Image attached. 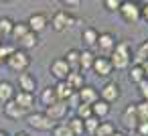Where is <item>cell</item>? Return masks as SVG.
<instances>
[{
	"mask_svg": "<svg viewBox=\"0 0 148 136\" xmlns=\"http://www.w3.org/2000/svg\"><path fill=\"white\" fill-rule=\"evenodd\" d=\"M110 63L118 71L130 69V63H132V45L128 41H118L114 53L110 55Z\"/></svg>",
	"mask_w": 148,
	"mask_h": 136,
	"instance_id": "cell-1",
	"label": "cell"
},
{
	"mask_svg": "<svg viewBox=\"0 0 148 136\" xmlns=\"http://www.w3.org/2000/svg\"><path fill=\"white\" fill-rule=\"evenodd\" d=\"M10 71H14L16 75H21V73H25V71H29V67H31V55L27 53V51H21V49H16L8 59H6V63H4Z\"/></svg>",
	"mask_w": 148,
	"mask_h": 136,
	"instance_id": "cell-2",
	"label": "cell"
},
{
	"mask_svg": "<svg viewBox=\"0 0 148 136\" xmlns=\"http://www.w3.org/2000/svg\"><path fill=\"white\" fill-rule=\"evenodd\" d=\"M27 124L35 128L37 132H51L55 128V122L45 116V112H31L27 114Z\"/></svg>",
	"mask_w": 148,
	"mask_h": 136,
	"instance_id": "cell-3",
	"label": "cell"
},
{
	"mask_svg": "<svg viewBox=\"0 0 148 136\" xmlns=\"http://www.w3.org/2000/svg\"><path fill=\"white\" fill-rule=\"evenodd\" d=\"M73 23H75V16L69 14L67 10H57V12L51 16V29H53L55 33H63V31H67Z\"/></svg>",
	"mask_w": 148,
	"mask_h": 136,
	"instance_id": "cell-4",
	"label": "cell"
},
{
	"mask_svg": "<svg viewBox=\"0 0 148 136\" xmlns=\"http://www.w3.org/2000/svg\"><path fill=\"white\" fill-rule=\"evenodd\" d=\"M120 16L128 23V25H136L140 21V4L138 2H132V0H126V2H122L120 6Z\"/></svg>",
	"mask_w": 148,
	"mask_h": 136,
	"instance_id": "cell-5",
	"label": "cell"
},
{
	"mask_svg": "<svg viewBox=\"0 0 148 136\" xmlns=\"http://www.w3.org/2000/svg\"><path fill=\"white\" fill-rule=\"evenodd\" d=\"M116 37L112 33H99L97 37V43H95V49L99 51V57H110L116 49Z\"/></svg>",
	"mask_w": 148,
	"mask_h": 136,
	"instance_id": "cell-6",
	"label": "cell"
},
{
	"mask_svg": "<svg viewBox=\"0 0 148 136\" xmlns=\"http://www.w3.org/2000/svg\"><path fill=\"white\" fill-rule=\"evenodd\" d=\"M49 71H51V75H53L57 81H65V79H67V75L71 73V67L67 65V61H65L63 57H57L55 61H51Z\"/></svg>",
	"mask_w": 148,
	"mask_h": 136,
	"instance_id": "cell-7",
	"label": "cell"
},
{
	"mask_svg": "<svg viewBox=\"0 0 148 136\" xmlns=\"http://www.w3.org/2000/svg\"><path fill=\"white\" fill-rule=\"evenodd\" d=\"M99 91V100L101 102H106V104H114V102H118L120 100V85L116 83V81H108L103 87H99L97 89Z\"/></svg>",
	"mask_w": 148,
	"mask_h": 136,
	"instance_id": "cell-8",
	"label": "cell"
},
{
	"mask_svg": "<svg viewBox=\"0 0 148 136\" xmlns=\"http://www.w3.org/2000/svg\"><path fill=\"white\" fill-rule=\"evenodd\" d=\"M27 25H29V31H31V33L39 35V33H43V31L49 27V16H47L45 12H33V14L29 16Z\"/></svg>",
	"mask_w": 148,
	"mask_h": 136,
	"instance_id": "cell-9",
	"label": "cell"
},
{
	"mask_svg": "<svg viewBox=\"0 0 148 136\" xmlns=\"http://www.w3.org/2000/svg\"><path fill=\"white\" fill-rule=\"evenodd\" d=\"M120 120H122V124H124V128H126V130H130V132H136V128H138L136 106H134V104H128V106L124 108V112H122Z\"/></svg>",
	"mask_w": 148,
	"mask_h": 136,
	"instance_id": "cell-10",
	"label": "cell"
},
{
	"mask_svg": "<svg viewBox=\"0 0 148 136\" xmlns=\"http://www.w3.org/2000/svg\"><path fill=\"white\" fill-rule=\"evenodd\" d=\"M91 71H93L95 75H99V77H108V75H112L114 67H112V63H110V57H99V55H95V61H93Z\"/></svg>",
	"mask_w": 148,
	"mask_h": 136,
	"instance_id": "cell-11",
	"label": "cell"
},
{
	"mask_svg": "<svg viewBox=\"0 0 148 136\" xmlns=\"http://www.w3.org/2000/svg\"><path fill=\"white\" fill-rule=\"evenodd\" d=\"M16 85H18V91H27V93H35L37 89V77L29 71L21 73L18 79H16Z\"/></svg>",
	"mask_w": 148,
	"mask_h": 136,
	"instance_id": "cell-12",
	"label": "cell"
},
{
	"mask_svg": "<svg viewBox=\"0 0 148 136\" xmlns=\"http://www.w3.org/2000/svg\"><path fill=\"white\" fill-rule=\"evenodd\" d=\"M21 110H25L27 114H31V110L35 108V93H27V91H16L14 100H12Z\"/></svg>",
	"mask_w": 148,
	"mask_h": 136,
	"instance_id": "cell-13",
	"label": "cell"
},
{
	"mask_svg": "<svg viewBox=\"0 0 148 136\" xmlns=\"http://www.w3.org/2000/svg\"><path fill=\"white\" fill-rule=\"evenodd\" d=\"M67 112H69V108H67V104H63V102H57V104L45 108V116L51 118L55 124H57L59 120H63V118L67 116Z\"/></svg>",
	"mask_w": 148,
	"mask_h": 136,
	"instance_id": "cell-14",
	"label": "cell"
},
{
	"mask_svg": "<svg viewBox=\"0 0 148 136\" xmlns=\"http://www.w3.org/2000/svg\"><path fill=\"white\" fill-rule=\"evenodd\" d=\"M77 93H79L81 104H85V106H93V104L99 100V91H97V87H93V85H83Z\"/></svg>",
	"mask_w": 148,
	"mask_h": 136,
	"instance_id": "cell-15",
	"label": "cell"
},
{
	"mask_svg": "<svg viewBox=\"0 0 148 136\" xmlns=\"http://www.w3.org/2000/svg\"><path fill=\"white\" fill-rule=\"evenodd\" d=\"M97 37H99V33H97L95 27H87V29H83V33H81V41H83L85 49L93 51V49H95V43H97Z\"/></svg>",
	"mask_w": 148,
	"mask_h": 136,
	"instance_id": "cell-16",
	"label": "cell"
},
{
	"mask_svg": "<svg viewBox=\"0 0 148 136\" xmlns=\"http://www.w3.org/2000/svg\"><path fill=\"white\" fill-rule=\"evenodd\" d=\"M14 93H16V89H14V85L10 83V81H0V104H8V102H12L14 100Z\"/></svg>",
	"mask_w": 148,
	"mask_h": 136,
	"instance_id": "cell-17",
	"label": "cell"
},
{
	"mask_svg": "<svg viewBox=\"0 0 148 136\" xmlns=\"http://www.w3.org/2000/svg\"><path fill=\"white\" fill-rule=\"evenodd\" d=\"M128 79H130V83H140V81H144L146 79V71H144V65L142 63H134V65H130V69H128Z\"/></svg>",
	"mask_w": 148,
	"mask_h": 136,
	"instance_id": "cell-18",
	"label": "cell"
},
{
	"mask_svg": "<svg viewBox=\"0 0 148 136\" xmlns=\"http://www.w3.org/2000/svg\"><path fill=\"white\" fill-rule=\"evenodd\" d=\"M93 61H95V53L89 51V49H83V51H81V59H79V71H81L83 75H85V71H91Z\"/></svg>",
	"mask_w": 148,
	"mask_h": 136,
	"instance_id": "cell-19",
	"label": "cell"
},
{
	"mask_svg": "<svg viewBox=\"0 0 148 136\" xmlns=\"http://www.w3.org/2000/svg\"><path fill=\"white\" fill-rule=\"evenodd\" d=\"M65 83H67V85H69L73 91H79V89L85 85V75H83L81 71H71V73L67 75Z\"/></svg>",
	"mask_w": 148,
	"mask_h": 136,
	"instance_id": "cell-20",
	"label": "cell"
},
{
	"mask_svg": "<svg viewBox=\"0 0 148 136\" xmlns=\"http://www.w3.org/2000/svg\"><path fill=\"white\" fill-rule=\"evenodd\" d=\"M2 112H4V116H6V118H10V120H21V118H27V112H25V110H21L14 102L4 104V106H2Z\"/></svg>",
	"mask_w": 148,
	"mask_h": 136,
	"instance_id": "cell-21",
	"label": "cell"
},
{
	"mask_svg": "<svg viewBox=\"0 0 148 136\" xmlns=\"http://www.w3.org/2000/svg\"><path fill=\"white\" fill-rule=\"evenodd\" d=\"M37 45H39V35L29 33V35H25V37L16 43V49H21V51H27V53H29V49H35Z\"/></svg>",
	"mask_w": 148,
	"mask_h": 136,
	"instance_id": "cell-22",
	"label": "cell"
},
{
	"mask_svg": "<svg viewBox=\"0 0 148 136\" xmlns=\"http://www.w3.org/2000/svg\"><path fill=\"white\" fill-rule=\"evenodd\" d=\"M53 89H55L57 100H59V102H63V104H65V102L71 98V93H75V91H73V89H71V87H69L65 81H57V83L53 85Z\"/></svg>",
	"mask_w": 148,
	"mask_h": 136,
	"instance_id": "cell-23",
	"label": "cell"
},
{
	"mask_svg": "<svg viewBox=\"0 0 148 136\" xmlns=\"http://www.w3.org/2000/svg\"><path fill=\"white\" fill-rule=\"evenodd\" d=\"M67 61V65L71 67V71H79V59H81V49H69L63 57Z\"/></svg>",
	"mask_w": 148,
	"mask_h": 136,
	"instance_id": "cell-24",
	"label": "cell"
},
{
	"mask_svg": "<svg viewBox=\"0 0 148 136\" xmlns=\"http://www.w3.org/2000/svg\"><path fill=\"white\" fill-rule=\"evenodd\" d=\"M39 100H41V104H43L45 108H49V106H53V104H57V102H59V100H57V95H55V89H53V85H47V87L41 91Z\"/></svg>",
	"mask_w": 148,
	"mask_h": 136,
	"instance_id": "cell-25",
	"label": "cell"
},
{
	"mask_svg": "<svg viewBox=\"0 0 148 136\" xmlns=\"http://www.w3.org/2000/svg\"><path fill=\"white\" fill-rule=\"evenodd\" d=\"M110 104H106V102H101V100H97L93 106H91V114H93V118H97V120H103V118H108V114H110Z\"/></svg>",
	"mask_w": 148,
	"mask_h": 136,
	"instance_id": "cell-26",
	"label": "cell"
},
{
	"mask_svg": "<svg viewBox=\"0 0 148 136\" xmlns=\"http://www.w3.org/2000/svg\"><path fill=\"white\" fill-rule=\"evenodd\" d=\"M29 33H31V31H29V25H27V21H25V23H21V21H18V23H14V27H12L10 39L18 43V41H21L25 35H29ZM16 43H14V45H16Z\"/></svg>",
	"mask_w": 148,
	"mask_h": 136,
	"instance_id": "cell-27",
	"label": "cell"
},
{
	"mask_svg": "<svg viewBox=\"0 0 148 136\" xmlns=\"http://www.w3.org/2000/svg\"><path fill=\"white\" fill-rule=\"evenodd\" d=\"M114 132H116V126H114V122L99 120V126H97V130H95V134H93V136H112Z\"/></svg>",
	"mask_w": 148,
	"mask_h": 136,
	"instance_id": "cell-28",
	"label": "cell"
},
{
	"mask_svg": "<svg viewBox=\"0 0 148 136\" xmlns=\"http://www.w3.org/2000/svg\"><path fill=\"white\" fill-rule=\"evenodd\" d=\"M67 126H69V130L73 132V136H83V120H79V118H75V116H71L67 122H65Z\"/></svg>",
	"mask_w": 148,
	"mask_h": 136,
	"instance_id": "cell-29",
	"label": "cell"
},
{
	"mask_svg": "<svg viewBox=\"0 0 148 136\" xmlns=\"http://www.w3.org/2000/svg\"><path fill=\"white\" fill-rule=\"evenodd\" d=\"M14 23H16V21H12L10 16H0V35H2V39H4V37H10Z\"/></svg>",
	"mask_w": 148,
	"mask_h": 136,
	"instance_id": "cell-30",
	"label": "cell"
},
{
	"mask_svg": "<svg viewBox=\"0 0 148 136\" xmlns=\"http://www.w3.org/2000/svg\"><path fill=\"white\" fill-rule=\"evenodd\" d=\"M14 51H16V45H14V43H8V41H2V43H0V59H2L4 63H6V59H8Z\"/></svg>",
	"mask_w": 148,
	"mask_h": 136,
	"instance_id": "cell-31",
	"label": "cell"
},
{
	"mask_svg": "<svg viewBox=\"0 0 148 136\" xmlns=\"http://www.w3.org/2000/svg\"><path fill=\"white\" fill-rule=\"evenodd\" d=\"M136 106V116H138V124L140 122H148V102H138L134 104Z\"/></svg>",
	"mask_w": 148,
	"mask_h": 136,
	"instance_id": "cell-32",
	"label": "cell"
},
{
	"mask_svg": "<svg viewBox=\"0 0 148 136\" xmlns=\"http://www.w3.org/2000/svg\"><path fill=\"white\" fill-rule=\"evenodd\" d=\"M93 114H91V106H85V104H81L79 108H75V118H79V120H89Z\"/></svg>",
	"mask_w": 148,
	"mask_h": 136,
	"instance_id": "cell-33",
	"label": "cell"
},
{
	"mask_svg": "<svg viewBox=\"0 0 148 136\" xmlns=\"http://www.w3.org/2000/svg\"><path fill=\"white\" fill-rule=\"evenodd\" d=\"M51 134H53V136H73V132L69 130V126H67L65 122L55 124V128L51 130Z\"/></svg>",
	"mask_w": 148,
	"mask_h": 136,
	"instance_id": "cell-34",
	"label": "cell"
},
{
	"mask_svg": "<svg viewBox=\"0 0 148 136\" xmlns=\"http://www.w3.org/2000/svg\"><path fill=\"white\" fill-rule=\"evenodd\" d=\"M97 126H99V120L97 118H89V120H85L83 122V130H85V134H89V136H93L95 134V130H97Z\"/></svg>",
	"mask_w": 148,
	"mask_h": 136,
	"instance_id": "cell-35",
	"label": "cell"
},
{
	"mask_svg": "<svg viewBox=\"0 0 148 136\" xmlns=\"http://www.w3.org/2000/svg\"><path fill=\"white\" fill-rule=\"evenodd\" d=\"M103 8L108 10V12H118L120 10V6H122V0H103Z\"/></svg>",
	"mask_w": 148,
	"mask_h": 136,
	"instance_id": "cell-36",
	"label": "cell"
},
{
	"mask_svg": "<svg viewBox=\"0 0 148 136\" xmlns=\"http://www.w3.org/2000/svg\"><path fill=\"white\" fill-rule=\"evenodd\" d=\"M138 93H140L142 102H148V79H144V81L138 83Z\"/></svg>",
	"mask_w": 148,
	"mask_h": 136,
	"instance_id": "cell-37",
	"label": "cell"
},
{
	"mask_svg": "<svg viewBox=\"0 0 148 136\" xmlns=\"http://www.w3.org/2000/svg\"><path fill=\"white\" fill-rule=\"evenodd\" d=\"M65 104H67V108H73V110H75V108H79V106H81L79 93H77V91H75V93H71V98H69V100H67Z\"/></svg>",
	"mask_w": 148,
	"mask_h": 136,
	"instance_id": "cell-38",
	"label": "cell"
},
{
	"mask_svg": "<svg viewBox=\"0 0 148 136\" xmlns=\"http://www.w3.org/2000/svg\"><path fill=\"white\" fill-rule=\"evenodd\" d=\"M136 134L138 136H148V122H140L138 128H136Z\"/></svg>",
	"mask_w": 148,
	"mask_h": 136,
	"instance_id": "cell-39",
	"label": "cell"
},
{
	"mask_svg": "<svg viewBox=\"0 0 148 136\" xmlns=\"http://www.w3.org/2000/svg\"><path fill=\"white\" fill-rule=\"evenodd\" d=\"M140 21L148 23V2H142L140 4Z\"/></svg>",
	"mask_w": 148,
	"mask_h": 136,
	"instance_id": "cell-40",
	"label": "cell"
},
{
	"mask_svg": "<svg viewBox=\"0 0 148 136\" xmlns=\"http://www.w3.org/2000/svg\"><path fill=\"white\" fill-rule=\"evenodd\" d=\"M142 65H144V71H146V79H148V61H144Z\"/></svg>",
	"mask_w": 148,
	"mask_h": 136,
	"instance_id": "cell-41",
	"label": "cell"
},
{
	"mask_svg": "<svg viewBox=\"0 0 148 136\" xmlns=\"http://www.w3.org/2000/svg\"><path fill=\"white\" fill-rule=\"evenodd\" d=\"M12 136H29V132H16V134H12Z\"/></svg>",
	"mask_w": 148,
	"mask_h": 136,
	"instance_id": "cell-42",
	"label": "cell"
},
{
	"mask_svg": "<svg viewBox=\"0 0 148 136\" xmlns=\"http://www.w3.org/2000/svg\"><path fill=\"white\" fill-rule=\"evenodd\" d=\"M0 136H10V134H8L6 130H2V128H0Z\"/></svg>",
	"mask_w": 148,
	"mask_h": 136,
	"instance_id": "cell-43",
	"label": "cell"
},
{
	"mask_svg": "<svg viewBox=\"0 0 148 136\" xmlns=\"http://www.w3.org/2000/svg\"><path fill=\"white\" fill-rule=\"evenodd\" d=\"M112 136H126V134H124V132H118V130H116V132H114Z\"/></svg>",
	"mask_w": 148,
	"mask_h": 136,
	"instance_id": "cell-44",
	"label": "cell"
},
{
	"mask_svg": "<svg viewBox=\"0 0 148 136\" xmlns=\"http://www.w3.org/2000/svg\"><path fill=\"white\" fill-rule=\"evenodd\" d=\"M0 65H4V61H2V59H0Z\"/></svg>",
	"mask_w": 148,
	"mask_h": 136,
	"instance_id": "cell-45",
	"label": "cell"
},
{
	"mask_svg": "<svg viewBox=\"0 0 148 136\" xmlns=\"http://www.w3.org/2000/svg\"><path fill=\"white\" fill-rule=\"evenodd\" d=\"M0 43H2V35H0Z\"/></svg>",
	"mask_w": 148,
	"mask_h": 136,
	"instance_id": "cell-46",
	"label": "cell"
},
{
	"mask_svg": "<svg viewBox=\"0 0 148 136\" xmlns=\"http://www.w3.org/2000/svg\"><path fill=\"white\" fill-rule=\"evenodd\" d=\"M146 61H148V55H146Z\"/></svg>",
	"mask_w": 148,
	"mask_h": 136,
	"instance_id": "cell-47",
	"label": "cell"
}]
</instances>
